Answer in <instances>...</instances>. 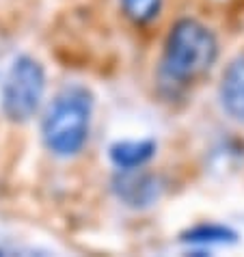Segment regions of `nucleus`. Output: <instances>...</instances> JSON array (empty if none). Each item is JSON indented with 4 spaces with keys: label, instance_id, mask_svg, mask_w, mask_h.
<instances>
[{
    "label": "nucleus",
    "instance_id": "f257e3e1",
    "mask_svg": "<svg viewBox=\"0 0 244 257\" xmlns=\"http://www.w3.org/2000/svg\"><path fill=\"white\" fill-rule=\"evenodd\" d=\"M218 56V41L205 24L184 18L171 26L162 54V76L186 84L210 71Z\"/></svg>",
    "mask_w": 244,
    "mask_h": 257
},
{
    "label": "nucleus",
    "instance_id": "f03ea898",
    "mask_svg": "<svg viewBox=\"0 0 244 257\" xmlns=\"http://www.w3.org/2000/svg\"><path fill=\"white\" fill-rule=\"evenodd\" d=\"M93 115V97L87 87L69 84L48 106L41 134L46 147L54 156L69 158L84 147L91 130Z\"/></svg>",
    "mask_w": 244,
    "mask_h": 257
},
{
    "label": "nucleus",
    "instance_id": "7ed1b4c3",
    "mask_svg": "<svg viewBox=\"0 0 244 257\" xmlns=\"http://www.w3.org/2000/svg\"><path fill=\"white\" fill-rule=\"evenodd\" d=\"M46 91V74L39 61L20 56L3 82V112L13 123H24L37 112Z\"/></svg>",
    "mask_w": 244,
    "mask_h": 257
},
{
    "label": "nucleus",
    "instance_id": "20e7f679",
    "mask_svg": "<svg viewBox=\"0 0 244 257\" xmlns=\"http://www.w3.org/2000/svg\"><path fill=\"white\" fill-rule=\"evenodd\" d=\"M220 102L229 117L244 121V56L233 59L222 74Z\"/></svg>",
    "mask_w": 244,
    "mask_h": 257
},
{
    "label": "nucleus",
    "instance_id": "39448f33",
    "mask_svg": "<svg viewBox=\"0 0 244 257\" xmlns=\"http://www.w3.org/2000/svg\"><path fill=\"white\" fill-rule=\"evenodd\" d=\"M156 154V143L152 139L143 141H119L110 147V160L124 171H136L147 164Z\"/></svg>",
    "mask_w": 244,
    "mask_h": 257
},
{
    "label": "nucleus",
    "instance_id": "423d86ee",
    "mask_svg": "<svg viewBox=\"0 0 244 257\" xmlns=\"http://www.w3.org/2000/svg\"><path fill=\"white\" fill-rule=\"evenodd\" d=\"M117 192L128 205L143 208L158 199V182L154 175H139L130 173L117 180Z\"/></svg>",
    "mask_w": 244,
    "mask_h": 257
},
{
    "label": "nucleus",
    "instance_id": "0eeeda50",
    "mask_svg": "<svg viewBox=\"0 0 244 257\" xmlns=\"http://www.w3.org/2000/svg\"><path fill=\"white\" fill-rule=\"evenodd\" d=\"M184 242L195 246H212V244H233L238 240V233H235L231 227L227 225H216V223H201L197 227L188 229L182 235Z\"/></svg>",
    "mask_w": 244,
    "mask_h": 257
},
{
    "label": "nucleus",
    "instance_id": "6e6552de",
    "mask_svg": "<svg viewBox=\"0 0 244 257\" xmlns=\"http://www.w3.org/2000/svg\"><path fill=\"white\" fill-rule=\"evenodd\" d=\"M121 7L134 24H147L158 18L162 0H121Z\"/></svg>",
    "mask_w": 244,
    "mask_h": 257
}]
</instances>
